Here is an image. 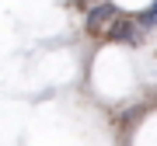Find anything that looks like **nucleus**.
Returning a JSON list of instances; mask_svg holds the SVG:
<instances>
[{
  "label": "nucleus",
  "instance_id": "1",
  "mask_svg": "<svg viewBox=\"0 0 157 146\" xmlns=\"http://www.w3.org/2000/svg\"><path fill=\"white\" fill-rule=\"evenodd\" d=\"M108 21L115 24V7L112 4H98V7L87 11V28H105Z\"/></svg>",
  "mask_w": 157,
  "mask_h": 146
},
{
  "label": "nucleus",
  "instance_id": "2",
  "mask_svg": "<svg viewBox=\"0 0 157 146\" xmlns=\"http://www.w3.org/2000/svg\"><path fill=\"white\" fill-rule=\"evenodd\" d=\"M112 38H133V21L119 17V21L112 24Z\"/></svg>",
  "mask_w": 157,
  "mask_h": 146
},
{
  "label": "nucleus",
  "instance_id": "3",
  "mask_svg": "<svg viewBox=\"0 0 157 146\" xmlns=\"http://www.w3.org/2000/svg\"><path fill=\"white\" fill-rule=\"evenodd\" d=\"M140 28H157V4H150V7L140 14Z\"/></svg>",
  "mask_w": 157,
  "mask_h": 146
}]
</instances>
